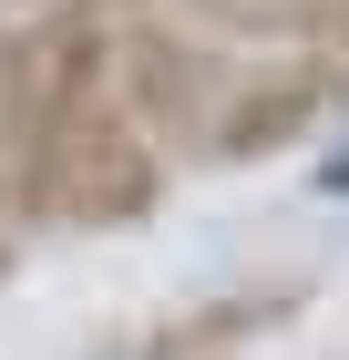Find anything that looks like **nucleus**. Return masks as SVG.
<instances>
[{
    "label": "nucleus",
    "instance_id": "20e7f679",
    "mask_svg": "<svg viewBox=\"0 0 349 360\" xmlns=\"http://www.w3.org/2000/svg\"><path fill=\"white\" fill-rule=\"evenodd\" d=\"M298 309V288H246V299H206V309H175L164 330L134 340V360H237L246 340H268L277 319Z\"/></svg>",
    "mask_w": 349,
    "mask_h": 360
},
{
    "label": "nucleus",
    "instance_id": "423d86ee",
    "mask_svg": "<svg viewBox=\"0 0 349 360\" xmlns=\"http://www.w3.org/2000/svg\"><path fill=\"white\" fill-rule=\"evenodd\" d=\"M0 278H11V237H0Z\"/></svg>",
    "mask_w": 349,
    "mask_h": 360
},
{
    "label": "nucleus",
    "instance_id": "0eeeda50",
    "mask_svg": "<svg viewBox=\"0 0 349 360\" xmlns=\"http://www.w3.org/2000/svg\"><path fill=\"white\" fill-rule=\"evenodd\" d=\"M339 52H349V11H339Z\"/></svg>",
    "mask_w": 349,
    "mask_h": 360
},
{
    "label": "nucleus",
    "instance_id": "7ed1b4c3",
    "mask_svg": "<svg viewBox=\"0 0 349 360\" xmlns=\"http://www.w3.org/2000/svg\"><path fill=\"white\" fill-rule=\"evenodd\" d=\"M103 83H113V103L144 124V144H195V124L216 113V93L237 83V72H226V52L195 41V31H134Z\"/></svg>",
    "mask_w": 349,
    "mask_h": 360
},
{
    "label": "nucleus",
    "instance_id": "f03ea898",
    "mask_svg": "<svg viewBox=\"0 0 349 360\" xmlns=\"http://www.w3.org/2000/svg\"><path fill=\"white\" fill-rule=\"evenodd\" d=\"M349 93V62H268V72H237L216 93V113L195 124V155L206 165H268L288 144H308L339 113Z\"/></svg>",
    "mask_w": 349,
    "mask_h": 360
},
{
    "label": "nucleus",
    "instance_id": "f257e3e1",
    "mask_svg": "<svg viewBox=\"0 0 349 360\" xmlns=\"http://www.w3.org/2000/svg\"><path fill=\"white\" fill-rule=\"evenodd\" d=\"M164 195V155L144 144V124L113 103V83H82L72 103H52L11 144V206L31 226H82V237H113V226H144Z\"/></svg>",
    "mask_w": 349,
    "mask_h": 360
},
{
    "label": "nucleus",
    "instance_id": "39448f33",
    "mask_svg": "<svg viewBox=\"0 0 349 360\" xmlns=\"http://www.w3.org/2000/svg\"><path fill=\"white\" fill-rule=\"evenodd\" d=\"M308 186H319V195H349V134H339V144H329L319 165H308Z\"/></svg>",
    "mask_w": 349,
    "mask_h": 360
}]
</instances>
